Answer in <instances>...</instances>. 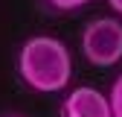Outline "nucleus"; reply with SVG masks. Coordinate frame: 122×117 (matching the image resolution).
I'll use <instances>...</instances> for the list:
<instances>
[{"instance_id":"nucleus-1","label":"nucleus","mask_w":122,"mask_h":117,"mask_svg":"<svg viewBox=\"0 0 122 117\" xmlns=\"http://www.w3.org/2000/svg\"><path fill=\"white\" fill-rule=\"evenodd\" d=\"M18 73L38 94H55L64 91L73 76V58L64 41L52 35H32L18 50Z\"/></svg>"},{"instance_id":"nucleus-7","label":"nucleus","mask_w":122,"mask_h":117,"mask_svg":"<svg viewBox=\"0 0 122 117\" xmlns=\"http://www.w3.org/2000/svg\"><path fill=\"white\" fill-rule=\"evenodd\" d=\"M3 117H23V114H3Z\"/></svg>"},{"instance_id":"nucleus-4","label":"nucleus","mask_w":122,"mask_h":117,"mask_svg":"<svg viewBox=\"0 0 122 117\" xmlns=\"http://www.w3.org/2000/svg\"><path fill=\"white\" fill-rule=\"evenodd\" d=\"M41 3L47 6L50 12H76V9L87 6L90 0H41Z\"/></svg>"},{"instance_id":"nucleus-2","label":"nucleus","mask_w":122,"mask_h":117,"mask_svg":"<svg viewBox=\"0 0 122 117\" xmlns=\"http://www.w3.org/2000/svg\"><path fill=\"white\" fill-rule=\"evenodd\" d=\"M81 53L93 67H113L122 62V23L116 18H96L81 29Z\"/></svg>"},{"instance_id":"nucleus-3","label":"nucleus","mask_w":122,"mask_h":117,"mask_svg":"<svg viewBox=\"0 0 122 117\" xmlns=\"http://www.w3.org/2000/svg\"><path fill=\"white\" fill-rule=\"evenodd\" d=\"M61 117H113L111 99L96 88H73L61 102Z\"/></svg>"},{"instance_id":"nucleus-5","label":"nucleus","mask_w":122,"mask_h":117,"mask_svg":"<svg viewBox=\"0 0 122 117\" xmlns=\"http://www.w3.org/2000/svg\"><path fill=\"white\" fill-rule=\"evenodd\" d=\"M111 114L113 117H122V73L116 76V82H113V88H111Z\"/></svg>"},{"instance_id":"nucleus-6","label":"nucleus","mask_w":122,"mask_h":117,"mask_svg":"<svg viewBox=\"0 0 122 117\" xmlns=\"http://www.w3.org/2000/svg\"><path fill=\"white\" fill-rule=\"evenodd\" d=\"M108 6H111L113 12H119V15H122V0H108Z\"/></svg>"}]
</instances>
